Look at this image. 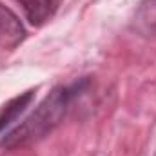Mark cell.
Masks as SVG:
<instances>
[{
  "mask_svg": "<svg viewBox=\"0 0 156 156\" xmlns=\"http://www.w3.org/2000/svg\"><path fill=\"white\" fill-rule=\"evenodd\" d=\"M33 96H35V91L31 89V91H26V93L11 98L9 102H5L0 107V136L5 133L7 127H11L18 120V116H22L27 111V107L33 102Z\"/></svg>",
  "mask_w": 156,
  "mask_h": 156,
  "instance_id": "5",
  "label": "cell"
},
{
  "mask_svg": "<svg viewBox=\"0 0 156 156\" xmlns=\"http://www.w3.org/2000/svg\"><path fill=\"white\" fill-rule=\"evenodd\" d=\"M131 29L144 38H156V0L140 2L133 15Z\"/></svg>",
  "mask_w": 156,
  "mask_h": 156,
  "instance_id": "4",
  "label": "cell"
},
{
  "mask_svg": "<svg viewBox=\"0 0 156 156\" xmlns=\"http://www.w3.org/2000/svg\"><path fill=\"white\" fill-rule=\"evenodd\" d=\"M15 2L20 5L26 20L35 27H40L45 22H49L56 15L62 4V0H15Z\"/></svg>",
  "mask_w": 156,
  "mask_h": 156,
  "instance_id": "3",
  "label": "cell"
},
{
  "mask_svg": "<svg viewBox=\"0 0 156 156\" xmlns=\"http://www.w3.org/2000/svg\"><path fill=\"white\" fill-rule=\"evenodd\" d=\"M26 27L20 22L18 15L0 2V49H16L26 40Z\"/></svg>",
  "mask_w": 156,
  "mask_h": 156,
  "instance_id": "2",
  "label": "cell"
},
{
  "mask_svg": "<svg viewBox=\"0 0 156 156\" xmlns=\"http://www.w3.org/2000/svg\"><path fill=\"white\" fill-rule=\"evenodd\" d=\"M89 87H91V76H82L69 83H60L53 87L51 93L22 123L2 134L0 149L11 151L26 147L51 134L67 116L71 105L89 91Z\"/></svg>",
  "mask_w": 156,
  "mask_h": 156,
  "instance_id": "1",
  "label": "cell"
}]
</instances>
